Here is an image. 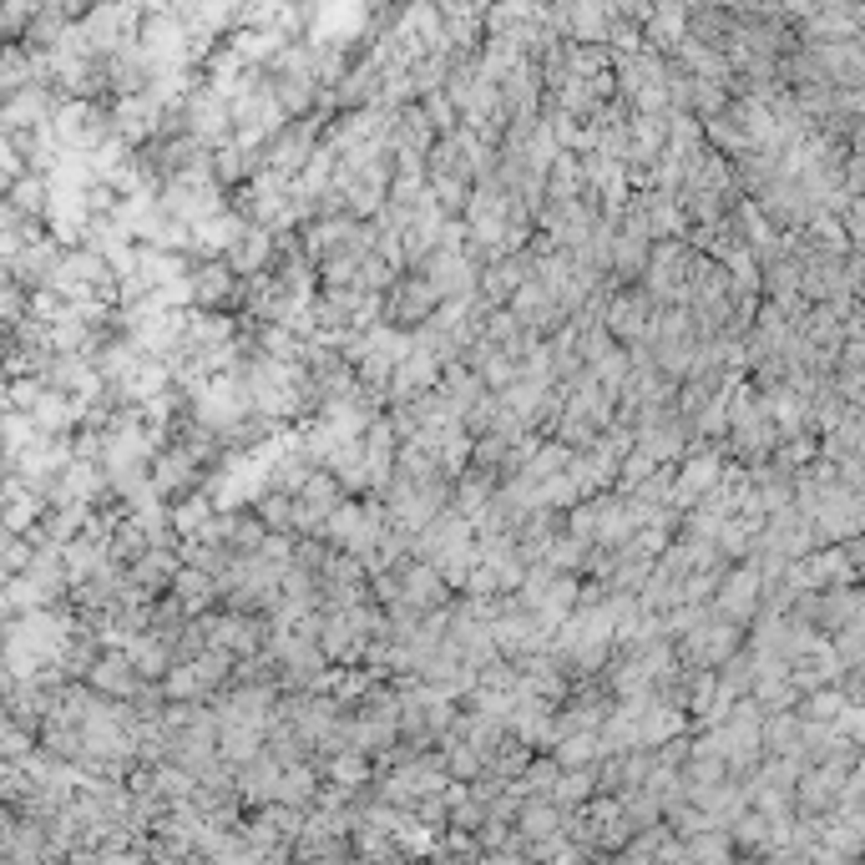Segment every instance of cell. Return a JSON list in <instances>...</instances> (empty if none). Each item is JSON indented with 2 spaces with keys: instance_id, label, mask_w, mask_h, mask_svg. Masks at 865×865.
Masks as SVG:
<instances>
[{
  "instance_id": "obj_1",
  "label": "cell",
  "mask_w": 865,
  "mask_h": 865,
  "mask_svg": "<svg viewBox=\"0 0 865 865\" xmlns=\"http://www.w3.org/2000/svg\"><path fill=\"white\" fill-rule=\"evenodd\" d=\"M268 258V233L248 228L238 243H233V268H258Z\"/></svg>"
},
{
  "instance_id": "obj_2",
  "label": "cell",
  "mask_w": 865,
  "mask_h": 865,
  "mask_svg": "<svg viewBox=\"0 0 865 865\" xmlns=\"http://www.w3.org/2000/svg\"><path fill=\"white\" fill-rule=\"evenodd\" d=\"M127 648H132V663H142L147 673H157L162 663H168V653H157V648H162L157 637H137V643H127Z\"/></svg>"
}]
</instances>
